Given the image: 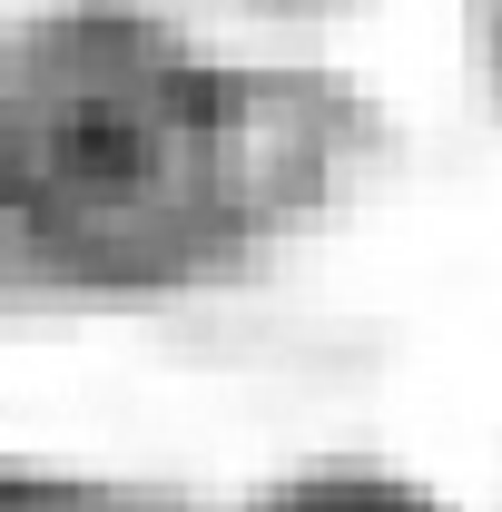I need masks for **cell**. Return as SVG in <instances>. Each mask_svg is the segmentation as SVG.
Here are the masks:
<instances>
[{
    "label": "cell",
    "mask_w": 502,
    "mask_h": 512,
    "mask_svg": "<svg viewBox=\"0 0 502 512\" xmlns=\"http://www.w3.org/2000/svg\"><path fill=\"white\" fill-rule=\"evenodd\" d=\"M276 512H424V503L394 493V483H306V493H286Z\"/></svg>",
    "instance_id": "cell-2"
},
{
    "label": "cell",
    "mask_w": 502,
    "mask_h": 512,
    "mask_svg": "<svg viewBox=\"0 0 502 512\" xmlns=\"http://www.w3.org/2000/svg\"><path fill=\"white\" fill-rule=\"evenodd\" d=\"M197 138V119L178 109V89L138 79V69H109L89 89H69L50 119L30 128L20 148V188L50 217L60 207L69 227H138L178 197V148Z\"/></svg>",
    "instance_id": "cell-1"
}]
</instances>
